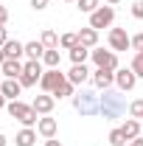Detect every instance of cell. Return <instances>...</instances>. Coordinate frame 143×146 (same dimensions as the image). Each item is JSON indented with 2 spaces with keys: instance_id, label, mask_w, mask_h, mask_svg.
Segmentation results:
<instances>
[{
  "instance_id": "obj_29",
  "label": "cell",
  "mask_w": 143,
  "mask_h": 146,
  "mask_svg": "<svg viewBox=\"0 0 143 146\" xmlns=\"http://www.w3.org/2000/svg\"><path fill=\"white\" fill-rule=\"evenodd\" d=\"M132 70H135V76H138V79L143 76V51H138V54H135V59H132Z\"/></svg>"
},
{
  "instance_id": "obj_7",
  "label": "cell",
  "mask_w": 143,
  "mask_h": 146,
  "mask_svg": "<svg viewBox=\"0 0 143 146\" xmlns=\"http://www.w3.org/2000/svg\"><path fill=\"white\" fill-rule=\"evenodd\" d=\"M90 56H93V62H95V68H107V70H115L118 68V56H115V51H90Z\"/></svg>"
},
{
  "instance_id": "obj_33",
  "label": "cell",
  "mask_w": 143,
  "mask_h": 146,
  "mask_svg": "<svg viewBox=\"0 0 143 146\" xmlns=\"http://www.w3.org/2000/svg\"><path fill=\"white\" fill-rule=\"evenodd\" d=\"M9 23V11H6V6L0 3V25H6Z\"/></svg>"
},
{
  "instance_id": "obj_15",
  "label": "cell",
  "mask_w": 143,
  "mask_h": 146,
  "mask_svg": "<svg viewBox=\"0 0 143 146\" xmlns=\"http://www.w3.org/2000/svg\"><path fill=\"white\" fill-rule=\"evenodd\" d=\"M87 79H90V70L84 65H73L70 73H68V82H73V84H84Z\"/></svg>"
},
{
  "instance_id": "obj_16",
  "label": "cell",
  "mask_w": 143,
  "mask_h": 146,
  "mask_svg": "<svg viewBox=\"0 0 143 146\" xmlns=\"http://www.w3.org/2000/svg\"><path fill=\"white\" fill-rule=\"evenodd\" d=\"M140 127H143V124L138 121V118H126V124L121 127V132L126 135V141H135V138L140 135Z\"/></svg>"
},
{
  "instance_id": "obj_3",
  "label": "cell",
  "mask_w": 143,
  "mask_h": 146,
  "mask_svg": "<svg viewBox=\"0 0 143 146\" xmlns=\"http://www.w3.org/2000/svg\"><path fill=\"white\" fill-rule=\"evenodd\" d=\"M73 107L81 115H95L98 112V96H93L90 90H79L73 93Z\"/></svg>"
},
{
  "instance_id": "obj_32",
  "label": "cell",
  "mask_w": 143,
  "mask_h": 146,
  "mask_svg": "<svg viewBox=\"0 0 143 146\" xmlns=\"http://www.w3.org/2000/svg\"><path fill=\"white\" fill-rule=\"evenodd\" d=\"M45 6H48V0H31V9H34V11H42Z\"/></svg>"
},
{
  "instance_id": "obj_25",
  "label": "cell",
  "mask_w": 143,
  "mask_h": 146,
  "mask_svg": "<svg viewBox=\"0 0 143 146\" xmlns=\"http://www.w3.org/2000/svg\"><path fill=\"white\" fill-rule=\"evenodd\" d=\"M59 45H62V48H68V51L76 48V45H79V34H70V31H68V34H62V36H59Z\"/></svg>"
},
{
  "instance_id": "obj_38",
  "label": "cell",
  "mask_w": 143,
  "mask_h": 146,
  "mask_svg": "<svg viewBox=\"0 0 143 146\" xmlns=\"http://www.w3.org/2000/svg\"><path fill=\"white\" fill-rule=\"evenodd\" d=\"M3 62H6V54H3V48H0V68H3Z\"/></svg>"
},
{
  "instance_id": "obj_27",
  "label": "cell",
  "mask_w": 143,
  "mask_h": 146,
  "mask_svg": "<svg viewBox=\"0 0 143 146\" xmlns=\"http://www.w3.org/2000/svg\"><path fill=\"white\" fill-rule=\"evenodd\" d=\"M109 143L112 146H126L129 141H126V135L121 132V129H112V132H109Z\"/></svg>"
},
{
  "instance_id": "obj_28",
  "label": "cell",
  "mask_w": 143,
  "mask_h": 146,
  "mask_svg": "<svg viewBox=\"0 0 143 146\" xmlns=\"http://www.w3.org/2000/svg\"><path fill=\"white\" fill-rule=\"evenodd\" d=\"M129 115H132V118H143V98H135V101L129 104Z\"/></svg>"
},
{
  "instance_id": "obj_21",
  "label": "cell",
  "mask_w": 143,
  "mask_h": 146,
  "mask_svg": "<svg viewBox=\"0 0 143 146\" xmlns=\"http://www.w3.org/2000/svg\"><path fill=\"white\" fill-rule=\"evenodd\" d=\"M45 51H48V48H45L42 42H28V45H25V56H28V59H42Z\"/></svg>"
},
{
  "instance_id": "obj_23",
  "label": "cell",
  "mask_w": 143,
  "mask_h": 146,
  "mask_svg": "<svg viewBox=\"0 0 143 146\" xmlns=\"http://www.w3.org/2000/svg\"><path fill=\"white\" fill-rule=\"evenodd\" d=\"M45 65L48 68H59V62H62V54H59V48H51V51H45Z\"/></svg>"
},
{
  "instance_id": "obj_42",
  "label": "cell",
  "mask_w": 143,
  "mask_h": 146,
  "mask_svg": "<svg viewBox=\"0 0 143 146\" xmlns=\"http://www.w3.org/2000/svg\"><path fill=\"white\" fill-rule=\"evenodd\" d=\"M0 76H3V73H0Z\"/></svg>"
},
{
  "instance_id": "obj_10",
  "label": "cell",
  "mask_w": 143,
  "mask_h": 146,
  "mask_svg": "<svg viewBox=\"0 0 143 146\" xmlns=\"http://www.w3.org/2000/svg\"><path fill=\"white\" fill-rule=\"evenodd\" d=\"M115 84H118V87H121V90H132V87H135V84H138V76H135V70H132V68H129V70H118L115 73Z\"/></svg>"
},
{
  "instance_id": "obj_6",
  "label": "cell",
  "mask_w": 143,
  "mask_h": 146,
  "mask_svg": "<svg viewBox=\"0 0 143 146\" xmlns=\"http://www.w3.org/2000/svg\"><path fill=\"white\" fill-rule=\"evenodd\" d=\"M68 82V76L65 73H59V68H51V70H45L42 73V79H39V87L45 93H54L59 84H65Z\"/></svg>"
},
{
  "instance_id": "obj_19",
  "label": "cell",
  "mask_w": 143,
  "mask_h": 146,
  "mask_svg": "<svg viewBox=\"0 0 143 146\" xmlns=\"http://www.w3.org/2000/svg\"><path fill=\"white\" fill-rule=\"evenodd\" d=\"M34 141H36V132H34L31 127L20 129V132H17V138H14V143H17V146H34Z\"/></svg>"
},
{
  "instance_id": "obj_24",
  "label": "cell",
  "mask_w": 143,
  "mask_h": 146,
  "mask_svg": "<svg viewBox=\"0 0 143 146\" xmlns=\"http://www.w3.org/2000/svg\"><path fill=\"white\" fill-rule=\"evenodd\" d=\"M73 87H76L73 82H65V84H59L51 96H54V98H68V96H73Z\"/></svg>"
},
{
  "instance_id": "obj_9",
  "label": "cell",
  "mask_w": 143,
  "mask_h": 146,
  "mask_svg": "<svg viewBox=\"0 0 143 146\" xmlns=\"http://www.w3.org/2000/svg\"><path fill=\"white\" fill-rule=\"evenodd\" d=\"M112 82H115V73L107 70V68H98V70L93 73V84H95L98 90H109V87H112Z\"/></svg>"
},
{
  "instance_id": "obj_14",
  "label": "cell",
  "mask_w": 143,
  "mask_h": 146,
  "mask_svg": "<svg viewBox=\"0 0 143 146\" xmlns=\"http://www.w3.org/2000/svg\"><path fill=\"white\" fill-rule=\"evenodd\" d=\"M3 54H6V59H20V56L25 54V45L17 42V39H9V42L3 45Z\"/></svg>"
},
{
  "instance_id": "obj_22",
  "label": "cell",
  "mask_w": 143,
  "mask_h": 146,
  "mask_svg": "<svg viewBox=\"0 0 143 146\" xmlns=\"http://www.w3.org/2000/svg\"><path fill=\"white\" fill-rule=\"evenodd\" d=\"M39 42H42L48 51H51V48H59V36H56V31H51V28L42 31V39H39Z\"/></svg>"
},
{
  "instance_id": "obj_37",
  "label": "cell",
  "mask_w": 143,
  "mask_h": 146,
  "mask_svg": "<svg viewBox=\"0 0 143 146\" xmlns=\"http://www.w3.org/2000/svg\"><path fill=\"white\" fill-rule=\"evenodd\" d=\"M6 101H9V98L3 96V90H0V107H6Z\"/></svg>"
},
{
  "instance_id": "obj_35",
  "label": "cell",
  "mask_w": 143,
  "mask_h": 146,
  "mask_svg": "<svg viewBox=\"0 0 143 146\" xmlns=\"http://www.w3.org/2000/svg\"><path fill=\"white\" fill-rule=\"evenodd\" d=\"M45 146H62V143H59V141H54V138H48V141H45Z\"/></svg>"
},
{
  "instance_id": "obj_26",
  "label": "cell",
  "mask_w": 143,
  "mask_h": 146,
  "mask_svg": "<svg viewBox=\"0 0 143 146\" xmlns=\"http://www.w3.org/2000/svg\"><path fill=\"white\" fill-rule=\"evenodd\" d=\"M76 9L84 11V14H93V11L98 9V0H76Z\"/></svg>"
},
{
  "instance_id": "obj_1",
  "label": "cell",
  "mask_w": 143,
  "mask_h": 146,
  "mask_svg": "<svg viewBox=\"0 0 143 146\" xmlns=\"http://www.w3.org/2000/svg\"><path fill=\"white\" fill-rule=\"evenodd\" d=\"M98 115L101 118H124L126 115V96L121 93H112V90H104V96H98Z\"/></svg>"
},
{
  "instance_id": "obj_13",
  "label": "cell",
  "mask_w": 143,
  "mask_h": 146,
  "mask_svg": "<svg viewBox=\"0 0 143 146\" xmlns=\"http://www.w3.org/2000/svg\"><path fill=\"white\" fill-rule=\"evenodd\" d=\"M54 104H56V98H54V96H36L31 107H34L36 112H39V115H48V112L54 110Z\"/></svg>"
},
{
  "instance_id": "obj_39",
  "label": "cell",
  "mask_w": 143,
  "mask_h": 146,
  "mask_svg": "<svg viewBox=\"0 0 143 146\" xmlns=\"http://www.w3.org/2000/svg\"><path fill=\"white\" fill-rule=\"evenodd\" d=\"M107 3H109V6H115V3H121V0H107Z\"/></svg>"
},
{
  "instance_id": "obj_41",
  "label": "cell",
  "mask_w": 143,
  "mask_h": 146,
  "mask_svg": "<svg viewBox=\"0 0 143 146\" xmlns=\"http://www.w3.org/2000/svg\"><path fill=\"white\" fill-rule=\"evenodd\" d=\"M68 3H76V0H68Z\"/></svg>"
},
{
  "instance_id": "obj_4",
  "label": "cell",
  "mask_w": 143,
  "mask_h": 146,
  "mask_svg": "<svg viewBox=\"0 0 143 146\" xmlns=\"http://www.w3.org/2000/svg\"><path fill=\"white\" fill-rule=\"evenodd\" d=\"M42 65H39V59H28L25 65H23V76H20V84L23 87H34L36 82L42 79Z\"/></svg>"
},
{
  "instance_id": "obj_30",
  "label": "cell",
  "mask_w": 143,
  "mask_h": 146,
  "mask_svg": "<svg viewBox=\"0 0 143 146\" xmlns=\"http://www.w3.org/2000/svg\"><path fill=\"white\" fill-rule=\"evenodd\" d=\"M132 17L143 20V0H135V3H132Z\"/></svg>"
},
{
  "instance_id": "obj_36",
  "label": "cell",
  "mask_w": 143,
  "mask_h": 146,
  "mask_svg": "<svg viewBox=\"0 0 143 146\" xmlns=\"http://www.w3.org/2000/svg\"><path fill=\"white\" fill-rule=\"evenodd\" d=\"M129 146H143V138H135V141H129Z\"/></svg>"
},
{
  "instance_id": "obj_34",
  "label": "cell",
  "mask_w": 143,
  "mask_h": 146,
  "mask_svg": "<svg viewBox=\"0 0 143 146\" xmlns=\"http://www.w3.org/2000/svg\"><path fill=\"white\" fill-rule=\"evenodd\" d=\"M6 42H9V34H6V28H3V25H0V48H3V45H6Z\"/></svg>"
},
{
  "instance_id": "obj_2",
  "label": "cell",
  "mask_w": 143,
  "mask_h": 146,
  "mask_svg": "<svg viewBox=\"0 0 143 146\" xmlns=\"http://www.w3.org/2000/svg\"><path fill=\"white\" fill-rule=\"evenodd\" d=\"M6 110H9V115L11 118H17L23 127H34V124H39V112H36L31 104H23V101H9L6 104Z\"/></svg>"
},
{
  "instance_id": "obj_12",
  "label": "cell",
  "mask_w": 143,
  "mask_h": 146,
  "mask_svg": "<svg viewBox=\"0 0 143 146\" xmlns=\"http://www.w3.org/2000/svg\"><path fill=\"white\" fill-rule=\"evenodd\" d=\"M0 73H3L6 79H20V76H23V65H20V59H6L3 68H0Z\"/></svg>"
},
{
  "instance_id": "obj_17",
  "label": "cell",
  "mask_w": 143,
  "mask_h": 146,
  "mask_svg": "<svg viewBox=\"0 0 143 146\" xmlns=\"http://www.w3.org/2000/svg\"><path fill=\"white\" fill-rule=\"evenodd\" d=\"M36 129H39V135H45V138H54L56 129H59V124H56V118H39Z\"/></svg>"
},
{
  "instance_id": "obj_18",
  "label": "cell",
  "mask_w": 143,
  "mask_h": 146,
  "mask_svg": "<svg viewBox=\"0 0 143 146\" xmlns=\"http://www.w3.org/2000/svg\"><path fill=\"white\" fill-rule=\"evenodd\" d=\"M79 42H81L84 48H95V42H98V31H95V28H81V31H79Z\"/></svg>"
},
{
  "instance_id": "obj_40",
  "label": "cell",
  "mask_w": 143,
  "mask_h": 146,
  "mask_svg": "<svg viewBox=\"0 0 143 146\" xmlns=\"http://www.w3.org/2000/svg\"><path fill=\"white\" fill-rule=\"evenodd\" d=\"M0 146H6V138H3V135H0Z\"/></svg>"
},
{
  "instance_id": "obj_11",
  "label": "cell",
  "mask_w": 143,
  "mask_h": 146,
  "mask_svg": "<svg viewBox=\"0 0 143 146\" xmlns=\"http://www.w3.org/2000/svg\"><path fill=\"white\" fill-rule=\"evenodd\" d=\"M0 90H3V96L9 98V101H17L20 90H23V84H20V79H6L3 84H0Z\"/></svg>"
},
{
  "instance_id": "obj_8",
  "label": "cell",
  "mask_w": 143,
  "mask_h": 146,
  "mask_svg": "<svg viewBox=\"0 0 143 146\" xmlns=\"http://www.w3.org/2000/svg\"><path fill=\"white\" fill-rule=\"evenodd\" d=\"M109 48H112V51H126V48H132V36L126 34V28H112V31H109Z\"/></svg>"
},
{
  "instance_id": "obj_31",
  "label": "cell",
  "mask_w": 143,
  "mask_h": 146,
  "mask_svg": "<svg viewBox=\"0 0 143 146\" xmlns=\"http://www.w3.org/2000/svg\"><path fill=\"white\" fill-rule=\"evenodd\" d=\"M132 48H135V51H143V34H135V36H132Z\"/></svg>"
},
{
  "instance_id": "obj_20",
  "label": "cell",
  "mask_w": 143,
  "mask_h": 146,
  "mask_svg": "<svg viewBox=\"0 0 143 146\" xmlns=\"http://www.w3.org/2000/svg\"><path fill=\"white\" fill-rule=\"evenodd\" d=\"M87 56H90V48H84L81 42H79L76 48H70V62H73V65H84Z\"/></svg>"
},
{
  "instance_id": "obj_5",
  "label": "cell",
  "mask_w": 143,
  "mask_h": 146,
  "mask_svg": "<svg viewBox=\"0 0 143 146\" xmlns=\"http://www.w3.org/2000/svg\"><path fill=\"white\" fill-rule=\"evenodd\" d=\"M112 20H115V9L112 6H98L93 14H90V28H107V25H112Z\"/></svg>"
}]
</instances>
